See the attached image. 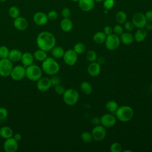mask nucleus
<instances>
[{
  "instance_id": "f257e3e1",
  "label": "nucleus",
  "mask_w": 152,
  "mask_h": 152,
  "mask_svg": "<svg viewBox=\"0 0 152 152\" xmlns=\"http://www.w3.org/2000/svg\"><path fill=\"white\" fill-rule=\"evenodd\" d=\"M56 42L55 36L47 31L40 32L36 38V44L39 49L46 52L50 50L55 46Z\"/></svg>"
},
{
  "instance_id": "f03ea898",
  "label": "nucleus",
  "mask_w": 152,
  "mask_h": 152,
  "mask_svg": "<svg viewBox=\"0 0 152 152\" xmlns=\"http://www.w3.org/2000/svg\"><path fill=\"white\" fill-rule=\"evenodd\" d=\"M42 69L45 74L49 75H53L59 72L60 66L54 58L48 56L42 61Z\"/></svg>"
},
{
  "instance_id": "7ed1b4c3",
  "label": "nucleus",
  "mask_w": 152,
  "mask_h": 152,
  "mask_svg": "<svg viewBox=\"0 0 152 152\" xmlns=\"http://www.w3.org/2000/svg\"><path fill=\"white\" fill-rule=\"evenodd\" d=\"M117 119L122 122H127L131 121L134 116V110L129 106L123 105L118 107L115 112Z\"/></svg>"
},
{
  "instance_id": "20e7f679",
  "label": "nucleus",
  "mask_w": 152,
  "mask_h": 152,
  "mask_svg": "<svg viewBox=\"0 0 152 152\" xmlns=\"http://www.w3.org/2000/svg\"><path fill=\"white\" fill-rule=\"evenodd\" d=\"M42 69L38 65L31 64L26 67V77L30 81H37L42 76Z\"/></svg>"
},
{
  "instance_id": "39448f33",
  "label": "nucleus",
  "mask_w": 152,
  "mask_h": 152,
  "mask_svg": "<svg viewBox=\"0 0 152 152\" xmlns=\"http://www.w3.org/2000/svg\"><path fill=\"white\" fill-rule=\"evenodd\" d=\"M62 96L64 102L68 106L75 104L79 99V93L77 90L74 88L65 90Z\"/></svg>"
},
{
  "instance_id": "423d86ee",
  "label": "nucleus",
  "mask_w": 152,
  "mask_h": 152,
  "mask_svg": "<svg viewBox=\"0 0 152 152\" xmlns=\"http://www.w3.org/2000/svg\"><path fill=\"white\" fill-rule=\"evenodd\" d=\"M13 62L8 58L0 59V76L7 77L13 68Z\"/></svg>"
},
{
  "instance_id": "0eeeda50",
  "label": "nucleus",
  "mask_w": 152,
  "mask_h": 152,
  "mask_svg": "<svg viewBox=\"0 0 152 152\" xmlns=\"http://www.w3.org/2000/svg\"><path fill=\"white\" fill-rule=\"evenodd\" d=\"M104 43L107 49L109 50H115L120 46V38L119 36L112 33L106 37Z\"/></svg>"
},
{
  "instance_id": "6e6552de",
  "label": "nucleus",
  "mask_w": 152,
  "mask_h": 152,
  "mask_svg": "<svg viewBox=\"0 0 152 152\" xmlns=\"http://www.w3.org/2000/svg\"><path fill=\"white\" fill-rule=\"evenodd\" d=\"M62 58L67 65L73 66L78 61V54L74 49H68L65 51Z\"/></svg>"
},
{
  "instance_id": "1a4fd4ad",
  "label": "nucleus",
  "mask_w": 152,
  "mask_h": 152,
  "mask_svg": "<svg viewBox=\"0 0 152 152\" xmlns=\"http://www.w3.org/2000/svg\"><path fill=\"white\" fill-rule=\"evenodd\" d=\"M10 76L14 81L22 80L26 77V68L23 65H16L14 66Z\"/></svg>"
},
{
  "instance_id": "9d476101",
  "label": "nucleus",
  "mask_w": 152,
  "mask_h": 152,
  "mask_svg": "<svg viewBox=\"0 0 152 152\" xmlns=\"http://www.w3.org/2000/svg\"><path fill=\"white\" fill-rule=\"evenodd\" d=\"M91 133L93 140L97 141L103 140L106 136V130L105 127L100 125L95 126L93 128Z\"/></svg>"
},
{
  "instance_id": "9b49d317",
  "label": "nucleus",
  "mask_w": 152,
  "mask_h": 152,
  "mask_svg": "<svg viewBox=\"0 0 152 152\" xmlns=\"http://www.w3.org/2000/svg\"><path fill=\"white\" fill-rule=\"evenodd\" d=\"M132 22L133 23L135 27L137 28H144L147 21L145 18V14L142 12H136L132 17Z\"/></svg>"
},
{
  "instance_id": "f8f14e48",
  "label": "nucleus",
  "mask_w": 152,
  "mask_h": 152,
  "mask_svg": "<svg viewBox=\"0 0 152 152\" xmlns=\"http://www.w3.org/2000/svg\"><path fill=\"white\" fill-rule=\"evenodd\" d=\"M3 148L6 152H15L18 148V143L13 137L5 139Z\"/></svg>"
},
{
  "instance_id": "ddd939ff",
  "label": "nucleus",
  "mask_w": 152,
  "mask_h": 152,
  "mask_svg": "<svg viewBox=\"0 0 152 152\" xmlns=\"http://www.w3.org/2000/svg\"><path fill=\"white\" fill-rule=\"evenodd\" d=\"M116 118L110 113L104 114L100 118V124L104 127H112L116 124Z\"/></svg>"
},
{
  "instance_id": "4468645a",
  "label": "nucleus",
  "mask_w": 152,
  "mask_h": 152,
  "mask_svg": "<svg viewBox=\"0 0 152 152\" xmlns=\"http://www.w3.org/2000/svg\"><path fill=\"white\" fill-rule=\"evenodd\" d=\"M37 88L40 91H46L52 87L50 80L48 77H41L37 81Z\"/></svg>"
},
{
  "instance_id": "2eb2a0df",
  "label": "nucleus",
  "mask_w": 152,
  "mask_h": 152,
  "mask_svg": "<svg viewBox=\"0 0 152 152\" xmlns=\"http://www.w3.org/2000/svg\"><path fill=\"white\" fill-rule=\"evenodd\" d=\"M13 24L17 30L24 31L27 28L28 23L26 18L21 16H18L16 18L14 19Z\"/></svg>"
},
{
  "instance_id": "dca6fc26",
  "label": "nucleus",
  "mask_w": 152,
  "mask_h": 152,
  "mask_svg": "<svg viewBox=\"0 0 152 152\" xmlns=\"http://www.w3.org/2000/svg\"><path fill=\"white\" fill-rule=\"evenodd\" d=\"M33 19L34 23L38 26H44L47 24L49 20L47 14L42 11L36 12Z\"/></svg>"
},
{
  "instance_id": "f3484780",
  "label": "nucleus",
  "mask_w": 152,
  "mask_h": 152,
  "mask_svg": "<svg viewBox=\"0 0 152 152\" xmlns=\"http://www.w3.org/2000/svg\"><path fill=\"white\" fill-rule=\"evenodd\" d=\"M78 2L79 8L84 12L91 11L95 6V1L94 0H79Z\"/></svg>"
},
{
  "instance_id": "a211bd4d",
  "label": "nucleus",
  "mask_w": 152,
  "mask_h": 152,
  "mask_svg": "<svg viewBox=\"0 0 152 152\" xmlns=\"http://www.w3.org/2000/svg\"><path fill=\"white\" fill-rule=\"evenodd\" d=\"M101 65L96 61L90 62L87 67V72L91 77H97L101 71Z\"/></svg>"
},
{
  "instance_id": "6ab92c4d",
  "label": "nucleus",
  "mask_w": 152,
  "mask_h": 152,
  "mask_svg": "<svg viewBox=\"0 0 152 152\" xmlns=\"http://www.w3.org/2000/svg\"><path fill=\"white\" fill-rule=\"evenodd\" d=\"M147 36V31L145 28H138L134 33V40L137 42L140 43L144 41Z\"/></svg>"
},
{
  "instance_id": "aec40b11",
  "label": "nucleus",
  "mask_w": 152,
  "mask_h": 152,
  "mask_svg": "<svg viewBox=\"0 0 152 152\" xmlns=\"http://www.w3.org/2000/svg\"><path fill=\"white\" fill-rule=\"evenodd\" d=\"M34 59V58L33 55L31 53L26 52L23 53L21 58V61L22 62L23 65L26 68L33 64Z\"/></svg>"
},
{
  "instance_id": "412c9836",
  "label": "nucleus",
  "mask_w": 152,
  "mask_h": 152,
  "mask_svg": "<svg viewBox=\"0 0 152 152\" xmlns=\"http://www.w3.org/2000/svg\"><path fill=\"white\" fill-rule=\"evenodd\" d=\"M121 43L125 45H129L132 44L134 41V35H132L129 31L124 32L121 35H120Z\"/></svg>"
},
{
  "instance_id": "4be33fe9",
  "label": "nucleus",
  "mask_w": 152,
  "mask_h": 152,
  "mask_svg": "<svg viewBox=\"0 0 152 152\" xmlns=\"http://www.w3.org/2000/svg\"><path fill=\"white\" fill-rule=\"evenodd\" d=\"M60 27L65 32L70 31L73 28V23L69 18H63L60 23Z\"/></svg>"
},
{
  "instance_id": "5701e85b",
  "label": "nucleus",
  "mask_w": 152,
  "mask_h": 152,
  "mask_svg": "<svg viewBox=\"0 0 152 152\" xmlns=\"http://www.w3.org/2000/svg\"><path fill=\"white\" fill-rule=\"evenodd\" d=\"M23 53L18 49H14L10 50L8 58L10 59L12 62H16L21 61Z\"/></svg>"
},
{
  "instance_id": "b1692460",
  "label": "nucleus",
  "mask_w": 152,
  "mask_h": 152,
  "mask_svg": "<svg viewBox=\"0 0 152 152\" xmlns=\"http://www.w3.org/2000/svg\"><path fill=\"white\" fill-rule=\"evenodd\" d=\"M12 129L8 126H4L0 128V136L4 139H8L13 137Z\"/></svg>"
},
{
  "instance_id": "393cba45",
  "label": "nucleus",
  "mask_w": 152,
  "mask_h": 152,
  "mask_svg": "<svg viewBox=\"0 0 152 152\" xmlns=\"http://www.w3.org/2000/svg\"><path fill=\"white\" fill-rule=\"evenodd\" d=\"M106 37L107 36L103 33V31H97L93 35V40L96 43L100 45L105 42Z\"/></svg>"
},
{
  "instance_id": "a878e982",
  "label": "nucleus",
  "mask_w": 152,
  "mask_h": 152,
  "mask_svg": "<svg viewBox=\"0 0 152 152\" xmlns=\"http://www.w3.org/2000/svg\"><path fill=\"white\" fill-rule=\"evenodd\" d=\"M51 54L55 59L62 58L64 54V50L61 46H54L51 50Z\"/></svg>"
},
{
  "instance_id": "bb28decb",
  "label": "nucleus",
  "mask_w": 152,
  "mask_h": 152,
  "mask_svg": "<svg viewBox=\"0 0 152 152\" xmlns=\"http://www.w3.org/2000/svg\"><path fill=\"white\" fill-rule=\"evenodd\" d=\"M115 18L118 24H122L127 20V14L124 11H119L116 13Z\"/></svg>"
},
{
  "instance_id": "cd10ccee",
  "label": "nucleus",
  "mask_w": 152,
  "mask_h": 152,
  "mask_svg": "<svg viewBox=\"0 0 152 152\" xmlns=\"http://www.w3.org/2000/svg\"><path fill=\"white\" fill-rule=\"evenodd\" d=\"M33 56L34 58L36 59L37 61H43L48 57V55L46 51L39 49L34 52Z\"/></svg>"
},
{
  "instance_id": "c85d7f7f",
  "label": "nucleus",
  "mask_w": 152,
  "mask_h": 152,
  "mask_svg": "<svg viewBox=\"0 0 152 152\" xmlns=\"http://www.w3.org/2000/svg\"><path fill=\"white\" fill-rule=\"evenodd\" d=\"M80 89H81V91L86 95L90 94L93 91L91 85L90 84V83H88L87 81H83L81 83Z\"/></svg>"
},
{
  "instance_id": "c756f323",
  "label": "nucleus",
  "mask_w": 152,
  "mask_h": 152,
  "mask_svg": "<svg viewBox=\"0 0 152 152\" xmlns=\"http://www.w3.org/2000/svg\"><path fill=\"white\" fill-rule=\"evenodd\" d=\"M106 109L111 113H115L116 110L118 108V104L115 100H109L108 101L105 105Z\"/></svg>"
},
{
  "instance_id": "7c9ffc66",
  "label": "nucleus",
  "mask_w": 152,
  "mask_h": 152,
  "mask_svg": "<svg viewBox=\"0 0 152 152\" xmlns=\"http://www.w3.org/2000/svg\"><path fill=\"white\" fill-rule=\"evenodd\" d=\"M20 11L19 8L16 6H11L8 10V15L11 18L13 19H15L20 16Z\"/></svg>"
},
{
  "instance_id": "2f4dec72",
  "label": "nucleus",
  "mask_w": 152,
  "mask_h": 152,
  "mask_svg": "<svg viewBox=\"0 0 152 152\" xmlns=\"http://www.w3.org/2000/svg\"><path fill=\"white\" fill-rule=\"evenodd\" d=\"M80 138L81 140L85 143H90L93 140L91 133L88 131H84L82 132L80 135Z\"/></svg>"
},
{
  "instance_id": "473e14b6",
  "label": "nucleus",
  "mask_w": 152,
  "mask_h": 152,
  "mask_svg": "<svg viewBox=\"0 0 152 152\" xmlns=\"http://www.w3.org/2000/svg\"><path fill=\"white\" fill-rule=\"evenodd\" d=\"M86 59L90 62H96L97 58V55L94 50H90L86 53Z\"/></svg>"
},
{
  "instance_id": "72a5a7b5",
  "label": "nucleus",
  "mask_w": 152,
  "mask_h": 152,
  "mask_svg": "<svg viewBox=\"0 0 152 152\" xmlns=\"http://www.w3.org/2000/svg\"><path fill=\"white\" fill-rule=\"evenodd\" d=\"M73 49L78 55H80V54L83 53L85 52L86 46L83 43L80 42V43H77V44L75 45Z\"/></svg>"
},
{
  "instance_id": "f704fd0d",
  "label": "nucleus",
  "mask_w": 152,
  "mask_h": 152,
  "mask_svg": "<svg viewBox=\"0 0 152 152\" xmlns=\"http://www.w3.org/2000/svg\"><path fill=\"white\" fill-rule=\"evenodd\" d=\"M9 49L4 45L0 46V59L8 58L9 55Z\"/></svg>"
},
{
  "instance_id": "c9c22d12",
  "label": "nucleus",
  "mask_w": 152,
  "mask_h": 152,
  "mask_svg": "<svg viewBox=\"0 0 152 152\" xmlns=\"http://www.w3.org/2000/svg\"><path fill=\"white\" fill-rule=\"evenodd\" d=\"M110 151L111 152H121L122 151V147L120 143L115 142L110 145Z\"/></svg>"
},
{
  "instance_id": "e433bc0d",
  "label": "nucleus",
  "mask_w": 152,
  "mask_h": 152,
  "mask_svg": "<svg viewBox=\"0 0 152 152\" xmlns=\"http://www.w3.org/2000/svg\"><path fill=\"white\" fill-rule=\"evenodd\" d=\"M103 2V7L107 11L111 10L115 5V0H104Z\"/></svg>"
},
{
  "instance_id": "4c0bfd02",
  "label": "nucleus",
  "mask_w": 152,
  "mask_h": 152,
  "mask_svg": "<svg viewBox=\"0 0 152 152\" xmlns=\"http://www.w3.org/2000/svg\"><path fill=\"white\" fill-rule=\"evenodd\" d=\"M124 32V28L121 26V24H116L113 28V33L118 36L121 35Z\"/></svg>"
},
{
  "instance_id": "58836bf2",
  "label": "nucleus",
  "mask_w": 152,
  "mask_h": 152,
  "mask_svg": "<svg viewBox=\"0 0 152 152\" xmlns=\"http://www.w3.org/2000/svg\"><path fill=\"white\" fill-rule=\"evenodd\" d=\"M134 27L135 26L132 21H126L124 23V28H125L127 31H132L134 30Z\"/></svg>"
},
{
  "instance_id": "ea45409f",
  "label": "nucleus",
  "mask_w": 152,
  "mask_h": 152,
  "mask_svg": "<svg viewBox=\"0 0 152 152\" xmlns=\"http://www.w3.org/2000/svg\"><path fill=\"white\" fill-rule=\"evenodd\" d=\"M50 82L52 84V86L55 87L57 85L60 84V83H61L60 77L58 75H56V74L52 75V77L50 78Z\"/></svg>"
},
{
  "instance_id": "a19ab883",
  "label": "nucleus",
  "mask_w": 152,
  "mask_h": 152,
  "mask_svg": "<svg viewBox=\"0 0 152 152\" xmlns=\"http://www.w3.org/2000/svg\"><path fill=\"white\" fill-rule=\"evenodd\" d=\"M48 18L49 20H55L58 17V13L55 10H50L47 14Z\"/></svg>"
},
{
  "instance_id": "79ce46f5",
  "label": "nucleus",
  "mask_w": 152,
  "mask_h": 152,
  "mask_svg": "<svg viewBox=\"0 0 152 152\" xmlns=\"http://www.w3.org/2000/svg\"><path fill=\"white\" fill-rule=\"evenodd\" d=\"M8 112L7 109L4 107H0V120H4L7 118Z\"/></svg>"
},
{
  "instance_id": "37998d69",
  "label": "nucleus",
  "mask_w": 152,
  "mask_h": 152,
  "mask_svg": "<svg viewBox=\"0 0 152 152\" xmlns=\"http://www.w3.org/2000/svg\"><path fill=\"white\" fill-rule=\"evenodd\" d=\"M65 90L66 89L64 88V87L61 86V84L55 86V91L56 94H58L59 95H63Z\"/></svg>"
},
{
  "instance_id": "c03bdc74",
  "label": "nucleus",
  "mask_w": 152,
  "mask_h": 152,
  "mask_svg": "<svg viewBox=\"0 0 152 152\" xmlns=\"http://www.w3.org/2000/svg\"><path fill=\"white\" fill-rule=\"evenodd\" d=\"M71 12L70 10L67 7H64L61 11V15L63 18H69Z\"/></svg>"
},
{
  "instance_id": "a18cd8bd",
  "label": "nucleus",
  "mask_w": 152,
  "mask_h": 152,
  "mask_svg": "<svg viewBox=\"0 0 152 152\" xmlns=\"http://www.w3.org/2000/svg\"><path fill=\"white\" fill-rule=\"evenodd\" d=\"M103 33L107 36L113 33V28L110 26H106L103 28Z\"/></svg>"
},
{
  "instance_id": "49530a36",
  "label": "nucleus",
  "mask_w": 152,
  "mask_h": 152,
  "mask_svg": "<svg viewBox=\"0 0 152 152\" xmlns=\"http://www.w3.org/2000/svg\"><path fill=\"white\" fill-rule=\"evenodd\" d=\"M91 123L92 125L96 126L100 124V118L99 117H94L91 119Z\"/></svg>"
},
{
  "instance_id": "de8ad7c7",
  "label": "nucleus",
  "mask_w": 152,
  "mask_h": 152,
  "mask_svg": "<svg viewBox=\"0 0 152 152\" xmlns=\"http://www.w3.org/2000/svg\"><path fill=\"white\" fill-rule=\"evenodd\" d=\"M147 21L152 22V10H148L144 14Z\"/></svg>"
},
{
  "instance_id": "09e8293b",
  "label": "nucleus",
  "mask_w": 152,
  "mask_h": 152,
  "mask_svg": "<svg viewBox=\"0 0 152 152\" xmlns=\"http://www.w3.org/2000/svg\"><path fill=\"white\" fill-rule=\"evenodd\" d=\"M144 28L147 31H151L152 30V22L147 21Z\"/></svg>"
},
{
  "instance_id": "8fccbe9b",
  "label": "nucleus",
  "mask_w": 152,
  "mask_h": 152,
  "mask_svg": "<svg viewBox=\"0 0 152 152\" xmlns=\"http://www.w3.org/2000/svg\"><path fill=\"white\" fill-rule=\"evenodd\" d=\"M96 61H97V62L98 64H99L101 65L102 64H104V62H105V59H104V58L103 56L97 57Z\"/></svg>"
},
{
  "instance_id": "3c124183",
  "label": "nucleus",
  "mask_w": 152,
  "mask_h": 152,
  "mask_svg": "<svg viewBox=\"0 0 152 152\" xmlns=\"http://www.w3.org/2000/svg\"><path fill=\"white\" fill-rule=\"evenodd\" d=\"M17 141H20L21 140V135L20 134V133H16L14 135H13V137H12Z\"/></svg>"
},
{
  "instance_id": "603ef678",
  "label": "nucleus",
  "mask_w": 152,
  "mask_h": 152,
  "mask_svg": "<svg viewBox=\"0 0 152 152\" xmlns=\"http://www.w3.org/2000/svg\"><path fill=\"white\" fill-rule=\"evenodd\" d=\"M95 2H103L104 0H94Z\"/></svg>"
},
{
  "instance_id": "864d4df0",
  "label": "nucleus",
  "mask_w": 152,
  "mask_h": 152,
  "mask_svg": "<svg viewBox=\"0 0 152 152\" xmlns=\"http://www.w3.org/2000/svg\"><path fill=\"white\" fill-rule=\"evenodd\" d=\"M127 151H128V152H132V151L131 150H124L123 151V152H127Z\"/></svg>"
},
{
  "instance_id": "5fc2aeb1",
  "label": "nucleus",
  "mask_w": 152,
  "mask_h": 152,
  "mask_svg": "<svg viewBox=\"0 0 152 152\" xmlns=\"http://www.w3.org/2000/svg\"><path fill=\"white\" fill-rule=\"evenodd\" d=\"M6 1H7V0H0V2H5Z\"/></svg>"
},
{
  "instance_id": "6e6d98bb",
  "label": "nucleus",
  "mask_w": 152,
  "mask_h": 152,
  "mask_svg": "<svg viewBox=\"0 0 152 152\" xmlns=\"http://www.w3.org/2000/svg\"><path fill=\"white\" fill-rule=\"evenodd\" d=\"M71 1H73V2H78L79 0H71Z\"/></svg>"
},
{
  "instance_id": "4d7b16f0",
  "label": "nucleus",
  "mask_w": 152,
  "mask_h": 152,
  "mask_svg": "<svg viewBox=\"0 0 152 152\" xmlns=\"http://www.w3.org/2000/svg\"><path fill=\"white\" fill-rule=\"evenodd\" d=\"M151 89H152V82H151Z\"/></svg>"
},
{
  "instance_id": "13d9d810",
  "label": "nucleus",
  "mask_w": 152,
  "mask_h": 152,
  "mask_svg": "<svg viewBox=\"0 0 152 152\" xmlns=\"http://www.w3.org/2000/svg\"><path fill=\"white\" fill-rule=\"evenodd\" d=\"M33 1H37V0H33Z\"/></svg>"
},
{
  "instance_id": "bf43d9fd",
  "label": "nucleus",
  "mask_w": 152,
  "mask_h": 152,
  "mask_svg": "<svg viewBox=\"0 0 152 152\" xmlns=\"http://www.w3.org/2000/svg\"><path fill=\"white\" fill-rule=\"evenodd\" d=\"M0 122H1V120H0Z\"/></svg>"
}]
</instances>
